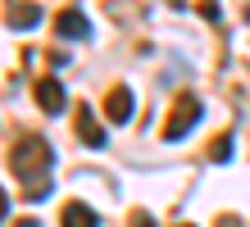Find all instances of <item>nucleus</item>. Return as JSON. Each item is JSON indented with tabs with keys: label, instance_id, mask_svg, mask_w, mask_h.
<instances>
[{
	"label": "nucleus",
	"instance_id": "f03ea898",
	"mask_svg": "<svg viewBox=\"0 0 250 227\" xmlns=\"http://www.w3.org/2000/svg\"><path fill=\"white\" fill-rule=\"evenodd\" d=\"M200 123V100L191 96V91H182L178 100H173V109L164 118V141H182V136Z\"/></svg>",
	"mask_w": 250,
	"mask_h": 227
},
{
	"label": "nucleus",
	"instance_id": "0eeeda50",
	"mask_svg": "<svg viewBox=\"0 0 250 227\" xmlns=\"http://www.w3.org/2000/svg\"><path fill=\"white\" fill-rule=\"evenodd\" d=\"M60 227H100V214L82 200H68L64 214H60Z\"/></svg>",
	"mask_w": 250,
	"mask_h": 227
},
{
	"label": "nucleus",
	"instance_id": "f8f14e48",
	"mask_svg": "<svg viewBox=\"0 0 250 227\" xmlns=\"http://www.w3.org/2000/svg\"><path fill=\"white\" fill-rule=\"evenodd\" d=\"M14 227H41L37 218H19V223H14Z\"/></svg>",
	"mask_w": 250,
	"mask_h": 227
},
{
	"label": "nucleus",
	"instance_id": "4468645a",
	"mask_svg": "<svg viewBox=\"0 0 250 227\" xmlns=\"http://www.w3.org/2000/svg\"><path fill=\"white\" fill-rule=\"evenodd\" d=\"M246 19H250V14H246Z\"/></svg>",
	"mask_w": 250,
	"mask_h": 227
},
{
	"label": "nucleus",
	"instance_id": "39448f33",
	"mask_svg": "<svg viewBox=\"0 0 250 227\" xmlns=\"http://www.w3.org/2000/svg\"><path fill=\"white\" fill-rule=\"evenodd\" d=\"M55 32L64 41H82V37H91V19H86L82 9H64L60 19H55Z\"/></svg>",
	"mask_w": 250,
	"mask_h": 227
},
{
	"label": "nucleus",
	"instance_id": "9d476101",
	"mask_svg": "<svg viewBox=\"0 0 250 227\" xmlns=\"http://www.w3.org/2000/svg\"><path fill=\"white\" fill-rule=\"evenodd\" d=\"M132 227H155V218L150 214H132Z\"/></svg>",
	"mask_w": 250,
	"mask_h": 227
},
{
	"label": "nucleus",
	"instance_id": "1a4fd4ad",
	"mask_svg": "<svg viewBox=\"0 0 250 227\" xmlns=\"http://www.w3.org/2000/svg\"><path fill=\"white\" fill-rule=\"evenodd\" d=\"M209 159H214V164H228V159H232V136H228V132H223V136H214Z\"/></svg>",
	"mask_w": 250,
	"mask_h": 227
},
{
	"label": "nucleus",
	"instance_id": "f257e3e1",
	"mask_svg": "<svg viewBox=\"0 0 250 227\" xmlns=\"http://www.w3.org/2000/svg\"><path fill=\"white\" fill-rule=\"evenodd\" d=\"M50 168H55V150L46 136L37 132H23L19 141L9 145V173L27 182V200H41V195H50Z\"/></svg>",
	"mask_w": 250,
	"mask_h": 227
},
{
	"label": "nucleus",
	"instance_id": "ddd939ff",
	"mask_svg": "<svg viewBox=\"0 0 250 227\" xmlns=\"http://www.w3.org/2000/svg\"><path fill=\"white\" fill-rule=\"evenodd\" d=\"M173 227H196V223H173Z\"/></svg>",
	"mask_w": 250,
	"mask_h": 227
},
{
	"label": "nucleus",
	"instance_id": "423d86ee",
	"mask_svg": "<svg viewBox=\"0 0 250 227\" xmlns=\"http://www.w3.org/2000/svg\"><path fill=\"white\" fill-rule=\"evenodd\" d=\"M132 104H137V100H132L127 86H109V96H105V118H109V123H127V118H132Z\"/></svg>",
	"mask_w": 250,
	"mask_h": 227
},
{
	"label": "nucleus",
	"instance_id": "20e7f679",
	"mask_svg": "<svg viewBox=\"0 0 250 227\" xmlns=\"http://www.w3.org/2000/svg\"><path fill=\"white\" fill-rule=\"evenodd\" d=\"M73 123H78V136H82V145H91V150H105V145H109V136H105V127L96 123V114H91V104H82V109H78V118H73Z\"/></svg>",
	"mask_w": 250,
	"mask_h": 227
},
{
	"label": "nucleus",
	"instance_id": "7ed1b4c3",
	"mask_svg": "<svg viewBox=\"0 0 250 227\" xmlns=\"http://www.w3.org/2000/svg\"><path fill=\"white\" fill-rule=\"evenodd\" d=\"M32 96H37V104H41V109H46V114H64V109H68V96H64L60 78H37Z\"/></svg>",
	"mask_w": 250,
	"mask_h": 227
},
{
	"label": "nucleus",
	"instance_id": "6e6552de",
	"mask_svg": "<svg viewBox=\"0 0 250 227\" xmlns=\"http://www.w3.org/2000/svg\"><path fill=\"white\" fill-rule=\"evenodd\" d=\"M41 9L37 5H9V27H37Z\"/></svg>",
	"mask_w": 250,
	"mask_h": 227
},
{
	"label": "nucleus",
	"instance_id": "9b49d317",
	"mask_svg": "<svg viewBox=\"0 0 250 227\" xmlns=\"http://www.w3.org/2000/svg\"><path fill=\"white\" fill-rule=\"evenodd\" d=\"M218 227H241V218H232V214H223V218H218Z\"/></svg>",
	"mask_w": 250,
	"mask_h": 227
}]
</instances>
